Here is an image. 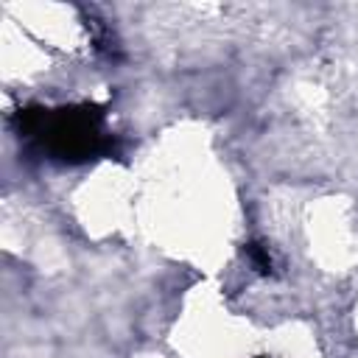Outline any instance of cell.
I'll return each mask as SVG.
<instances>
[{"label": "cell", "instance_id": "3957f363", "mask_svg": "<svg viewBox=\"0 0 358 358\" xmlns=\"http://www.w3.org/2000/svg\"><path fill=\"white\" fill-rule=\"evenodd\" d=\"M260 358H268V355H260Z\"/></svg>", "mask_w": 358, "mask_h": 358}, {"label": "cell", "instance_id": "7a4b0ae2", "mask_svg": "<svg viewBox=\"0 0 358 358\" xmlns=\"http://www.w3.org/2000/svg\"><path fill=\"white\" fill-rule=\"evenodd\" d=\"M243 255H246V260L252 263V268H255L257 274H263V277L274 274V260H271V252H268V246H266L263 241H249V243H243Z\"/></svg>", "mask_w": 358, "mask_h": 358}, {"label": "cell", "instance_id": "6da1fadb", "mask_svg": "<svg viewBox=\"0 0 358 358\" xmlns=\"http://www.w3.org/2000/svg\"><path fill=\"white\" fill-rule=\"evenodd\" d=\"M17 134L50 162L84 165L101 157H117L120 140L106 129V106H25L14 117Z\"/></svg>", "mask_w": 358, "mask_h": 358}]
</instances>
